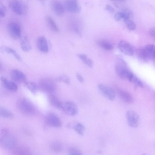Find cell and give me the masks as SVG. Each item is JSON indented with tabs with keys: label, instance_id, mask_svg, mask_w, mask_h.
<instances>
[{
	"label": "cell",
	"instance_id": "cell-35",
	"mask_svg": "<svg viewBox=\"0 0 155 155\" xmlns=\"http://www.w3.org/2000/svg\"><path fill=\"white\" fill-rule=\"evenodd\" d=\"M122 14L123 18L124 19L130 18L132 15V12L130 10L127 8H124L121 12Z\"/></svg>",
	"mask_w": 155,
	"mask_h": 155
},
{
	"label": "cell",
	"instance_id": "cell-11",
	"mask_svg": "<svg viewBox=\"0 0 155 155\" xmlns=\"http://www.w3.org/2000/svg\"><path fill=\"white\" fill-rule=\"evenodd\" d=\"M10 76L15 82L24 84L27 81L25 74L21 71L17 69H13L10 72Z\"/></svg>",
	"mask_w": 155,
	"mask_h": 155
},
{
	"label": "cell",
	"instance_id": "cell-29",
	"mask_svg": "<svg viewBox=\"0 0 155 155\" xmlns=\"http://www.w3.org/2000/svg\"><path fill=\"white\" fill-rule=\"evenodd\" d=\"M127 79L137 86L143 87V84L141 81L132 72L129 75Z\"/></svg>",
	"mask_w": 155,
	"mask_h": 155
},
{
	"label": "cell",
	"instance_id": "cell-15",
	"mask_svg": "<svg viewBox=\"0 0 155 155\" xmlns=\"http://www.w3.org/2000/svg\"><path fill=\"white\" fill-rule=\"evenodd\" d=\"M38 50L43 53H48L49 51L48 46L46 39L43 36H39L37 41Z\"/></svg>",
	"mask_w": 155,
	"mask_h": 155
},
{
	"label": "cell",
	"instance_id": "cell-26",
	"mask_svg": "<svg viewBox=\"0 0 155 155\" xmlns=\"http://www.w3.org/2000/svg\"><path fill=\"white\" fill-rule=\"evenodd\" d=\"M77 56L89 67H92L93 65V61L86 54H77Z\"/></svg>",
	"mask_w": 155,
	"mask_h": 155
},
{
	"label": "cell",
	"instance_id": "cell-17",
	"mask_svg": "<svg viewBox=\"0 0 155 155\" xmlns=\"http://www.w3.org/2000/svg\"><path fill=\"white\" fill-rule=\"evenodd\" d=\"M70 27L75 33L79 36L81 35V27L80 23L76 18L71 19L70 22Z\"/></svg>",
	"mask_w": 155,
	"mask_h": 155
},
{
	"label": "cell",
	"instance_id": "cell-12",
	"mask_svg": "<svg viewBox=\"0 0 155 155\" xmlns=\"http://www.w3.org/2000/svg\"><path fill=\"white\" fill-rule=\"evenodd\" d=\"M64 6L68 11L71 13H78L81 11V7L78 1L76 0L66 1Z\"/></svg>",
	"mask_w": 155,
	"mask_h": 155
},
{
	"label": "cell",
	"instance_id": "cell-28",
	"mask_svg": "<svg viewBox=\"0 0 155 155\" xmlns=\"http://www.w3.org/2000/svg\"><path fill=\"white\" fill-rule=\"evenodd\" d=\"M14 117L13 113L7 109L0 107V117L12 118Z\"/></svg>",
	"mask_w": 155,
	"mask_h": 155
},
{
	"label": "cell",
	"instance_id": "cell-38",
	"mask_svg": "<svg viewBox=\"0 0 155 155\" xmlns=\"http://www.w3.org/2000/svg\"><path fill=\"white\" fill-rule=\"evenodd\" d=\"M76 77L78 81L81 83H82L84 81V78L79 73H77Z\"/></svg>",
	"mask_w": 155,
	"mask_h": 155
},
{
	"label": "cell",
	"instance_id": "cell-43",
	"mask_svg": "<svg viewBox=\"0 0 155 155\" xmlns=\"http://www.w3.org/2000/svg\"><path fill=\"white\" fill-rule=\"evenodd\" d=\"M3 70V65L0 62V73L2 72Z\"/></svg>",
	"mask_w": 155,
	"mask_h": 155
},
{
	"label": "cell",
	"instance_id": "cell-30",
	"mask_svg": "<svg viewBox=\"0 0 155 155\" xmlns=\"http://www.w3.org/2000/svg\"><path fill=\"white\" fill-rule=\"evenodd\" d=\"M97 44L101 48L107 50H111L113 48L112 45L108 41L105 40H99L97 41Z\"/></svg>",
	"mask_w": 155,
	"mask_h": 155
},
{
	"label": "cell",
	"instance_id": "cell-7",
	"mask_svg": "<svg viewBox=\"0 0 155 155\" xmlns=\"http://www.w3.org/2000/svg\"><path fill=\"white\" fill-rule=\"evenodd\" d=\"M61 109L66 114L71 116L76 115L78 113L76 105L71 101L62 102Z\"/></svg>",
	"mask_w": 155,
	"mask_h": 155
},
{
	"label": "cell",
	"instance_id": "cell-19",
	"mask_svg": "<svg viewBox=\"0 0 155 155\" xmlns=\"http://www.w3.org/2000/svg\"><path fill=\"white\" fill-rule=\"evenodd\" d=\"M118 93L121 98L125 102L130 103L133 102V97L127 91L120 89L118 91Z\"/></svg>",
	"mask_w": 155,
	"mask_h": 155
},
{
	"label": "cell",
	"instance_id": "cell-42",
	"mask_svg": "<svg viewBox=\"0 0 155 155\" xmlns=\"http://www.w3.org/2000/svg\"><path fill=\"white\" fill-rule=\"evenodd\" d=\"M5 13L3 9L0 7V17H4L5 16Z\"/></svg>",
	"mask_w": 155,
	"mask_h": 155
},
{
	"label": "cell",
	"instance_id": "cell-24",
	"mask_svg": "<svg viewBox=\"0 0 155 155\" xmlns=\"http://www.w3.org/2000/svg\"><path fill=\"white\" fill-rule=\"evenodd\" d=\"M21 46L22 50L25 52H28L31 50V47L27 36H24L22 38L21 41Z\"/></svg>",
	"mask_w": 155,
	"mask_h": 155
},
{
	"label": "cell",
	"instance_id": "cell-23",
	"mask_svg": "<svg viewBox=\"0 0 155 155\" xmlns=\"http://www.w3.org/2000/svg\"><path fill=\"white\" fill-rule=\"evenodd\" d=\"M45 19L48 26L52 31L56 33L59 32V29L58 26L51 16L47 15Z\"/></svg>",
	"mask_w": 155,
	"mask_h": 155
},
{
	"label": "cell",
	"instance_id": "cell-3",
	"mask_svg": "<svg viewBox=\"0 0 155 155\" xmlns=\"http://www.w3.org/2000/svg\"><path fill=\"white\" fill-rule=\"evenodd\" d=\"M9 7L16 14L23 15L27 12V7L24 2L19 0L10 1L8 4Z\"/></svg>",
	"mask_w": 155,
	"mask_h": 155
},
{
	"label": "cell",
	"instance_id": "cell-9",
	"mask_svg": "<svg viewBox=\"0 0 155 155\" xmlns=\"http://www.w3.org/2000/svg\"><path fill=\"white\" fill-rule=\"evenodd\" d=\"M45 122L48 126L51 127H59L61 126V123L59 117L53 113L47 114L45 117Z\"/></svg>",
	"mask_w": 155,
	"mask_h": 155
},
{
	"label": "cell",
	"instance_id": "cell-36",
	"mask_svg": "<svg viewBox=\"0 0 155 155\" xmlns=\"http://www.w3.org/2000/svg\"><path fill=\"white\" fill-rule=\"evenodd\" d=\"M57 80L60 81H62L67 84H69L70 83V81L69 77L66 75H63L59 77L57 79Z\"/></svg>",
	"mask_w": 155,
	"mask_h": 155
},
{
	"label": "cell",
	"instance_id": "cell-10",
	"mask_svg": "<svg viewBox=\"0 0 155 155\" xmlns=\"http://www.w3.org/2000/svg\"><path fill=\"white\" fill-rule=\"evenodd\" d=\"M98 88L102 94L110 100H113L116 96L115 92L111 87L103 84L98 86Z\"/></svg>",
	"mask_w": 155,
	"mask_h": 155
},
{
	"label": "cell",
	"instance_id": "cell-21",
	"mask_svg": "<svg viewBox=\"0 0 155 155\" xmlns=\"http://www.w3.org/2000/svg\"><path fill=\"white\" fill-rule=\"evenodd\" d=\"M0 50L2 52H5L12 54L18 60L20 61L22 60L20 55L14 50L11 48L5 46H2L0 47Z\"/></svg>",
	"mask_w": 155,
	"mask_h": 155
},
{
	"label": "cell",
	"instance_id": "cell-4",
	"mask_svg": "<svg viewBox=\"0 0 155 155\" xmlns=\"http://www.w3.org/2000/svg\"><path fill=\"white\" fill-rule=\"evenodd\" d=\"M38 88L46 92L51 93L54 91L56 89V85L54 81L48 78L41 79L39 82Z\"/></svg>",
	"mask_w": 155,
	"mask_h": 155
},
{
	"label": "cell",
	"instance_id": "cell-13",
	"mask_svg": "<svg viewBox=\"0 0 155 155\" xmlns=\"http://www.w3.org/2000/svg\"><path fill=\"white\" fill-rule=\"evenodd\" d=\"M117 46L119 50L123 53L129 56H132L134 50L131 45L128 42L124 40L120 41Z\"/></svg>",
	"mask_w": 155,
	"mask_h": 155
},
{
	"label": "cell",
	"instance_id": "cell-41",
	"mask_svg": "<svg viewBox=\"0 0 155 155\" xmlns=\"http://www.w3.org/2000/svg\"><path fill=\"white\" fill-rule=\"evenodd\" d=\"M150 35L153 38H155V28H152L150 30Z\"/></svg>",
	"mask_w": 155,
	"mask_h": 155
},
{
	"label": "cell",
	"instance_id": "cell-34",
	"mask_svg": "<svg viewBox=\"0 0 155 155\" xmlns=\"http://www.w3.org/2000/svg\"><path fill=\"white\" fill-rule=\"evenodd\" d=\"M68 155H83L81 152L78 148L71 147L68 150Z\"/></svg>",
	"mask_w": 155,
	"mask_h": 155
},
{
	"label": "cell",
	"instance_id": "cell-14",
	"mask_svg": "<svg viewBox=\"0 0 155 155\" xmlns=\"http://www.w3.org/2000/svg\"><path fill=\"white\" fill-rule=\"evenodd\" d=\"M0 80L3 87L7 90L12 92L17 91L18 87L16 84L10 81L3 76H1Z\"/></svg>",
	"mask_w": 155,
	"mask_h": 155
},
{
	"label": "cell",
	"instance_id": "cell-18",
	"mask_svg": "<svg viewBox=\"0 0 155 155\" xmlns=\"http://www.w3.org/2000/svg\"><path fill=\"white\" fill-rule=\"evenodd\" d=\"M143 48L149 60H154L155 56L154 45L148 44L143 47Z\"/></svg>",
	"mask_w": 155,
	"mask_h": 155
},
{
	"label": "cell",
	"instance_id": "cell-37",
	"mask_svg": "<svg viewBox=\"0 0 155 155\" xmlns=\"http://www.w3.org/2000/svg\"><path fill=\"white\" fill-rule=\"evenodd\" d=\"M115 19L117 21H119L123 18L122 14L121 12H118L116 13L114 16Z\"/></svg>",
	"mask_w": 155,
	"mask_h": 155
},
{
	"label": "cell",
	"instance_id": "cell-16",
	"mask_svg": "<svg viewBox=\"0 0 155 155\" xmlns=\"http://www.w3.org/2000/svg\"><path fill=\"white\" fill-rule=\"evenodd\" d=\"M52 9L54 13L58 15H61L64 12L65 7L60 2L54 1L52 3Z\"/></svg>",
	"mask_w": 155,
	"mask_h": 155
},
{
	"label": "cell",
	"instance_id": "cell-40",
	"mask_svg": "<svg viewBox=\"0 0 155 155\" xmlns=\"http://www.w3.org/2000/svg\"><path fill=\"white\" fill-rule=\"evenodd\" d=\"M105 8L107 11L110 13H113L114 11V9L109 5H107Z\"/></svg>",
	"mask_w": 155,
	"mask_h": 155
},
{
	"label": "cell",
	"instance_id": "cell-31",
	"mask_svg": "<svg viewBox=\"0 0 155 155\" xmlns=\"http://www.w3.org/2000/svg\"><path fill=\"white\" fill-rule=\"evenodd\" d=\"M73 128L78 134L83 135L85 130V128L82 124L79 123H76L73 126Z\"/></svg>",
	"mask_w": 155,
	"mask_h": 155
},
{
	"label": "cell",
	"instance_id": "cell-5",
	"mask_svg": "<svg viewBox=\"0 0 155 155\" xmlns=\"http://www.w3.org/2000/svg\"><path fill=\"white\" fill-rule=\"evenodd\" d=\"M0 144L5 148L13 149L17 146V141L14 137L9 134L1 135L0 138Z\"/></svg>",
	"mask_w": 155,
	"mask_h": 155
},
{
	"label": "cell",
	"instance_id": "cell-27",
	"mask_svg": "<svg viewBox=\"0 0 155 155\" xmlns=\"http://www.w3.org/2000/svg\"><path fill=\"white\" fill-rule=\"evenodd\" d=\"M24 84L26 87L33 94L35 93L39 89L38 85L33 81H27Z\"/></svg>",
	"mask_w": 155,
	"mask_h": 155
},
{
	"label": "cell",
	"instance_id": "cell-20",
	"mask_svg": "<svg viewBox=\"0 0 155 155\" xmlns=\"http://www.w3.org/2000/svg\"><path fill=\"white\" fill-rule=\"evenodd\" d=\"M13 149L14 155H31L30 150L25 147L16 146Z\"/></svg>",
	"mask_w": 155,
	"mask_h": 155
},
{
	"label": "cell",
	"instance_id": "cell-2",
	"mask_svg": "<svg viewBox=\"0 0 155 155\" xmlns=\"http://www.w3.org/2000/svg\"><path fill=\"white\" fill-rule=\"evenodd\" d=\"M115 71L118 76L124 79H127L132 73L126 62L120 57L117 58L115 65Z\"/></svg>",
	"mask_w": 155,
	"mask_h": 155
},
{
	"label": "cell",
	"instance_id": "cell-32",
	"mask_svg": "<svg viewBox=\"0 0 155 155\" xmlns=\"http://www.w3.org/2000/svg\"><path fill=\"white\" fill-rule=\"evenodd\" d=\"M137 55L141 60L147 61L149 60L145 54L143 48L139 49L137 51Z\"/></svg>",
	"mask_w": 155,
	"mask_h": 155
},
{
	"label": "cell",
	"instance_id": "cell-8",
	"mask_svg": "<svg viewBox=\"0 0 155 155\" xmlns=\"http://www.w3.org/2000/svg\"><path fill=\"white\" fill-rule=\"evenodd\" d=\"M128 124L132 127H137L140 123V118L138 115L132 110L127 111L126 114Z\"/></svg>",
	"mask_w": 155,
	"mask_h": 155
},
{
	"label": "cell",
	"instance_id": "cell-1",
	"mask_svg": "<svg viewBox=\"0 0 155 155\" xmlns=\"http://www.w3.org/2000/svg\"><path fill=\"white\" fill-rule=\"evenodd\" d=\"M16 106L19 112L25 115L32 116L36 112V108L34 105L25 98H19L16 101Z\"/></svg>",
	"mask_w": 155,
	"mask_h": 155
},
{
	"label": "cell",
	"instance_id": "cell-6",
	"mask_svg": "<svg viewBox=\"0 0 155 155\" xmlns=\"http://www.w3.org/2000/svg\"><path fill=\"white\" fill-rule=\"evenodd\" d=\"M7 28L8 34L13 38L17 39L21 37V28L17 23L10 22L8 24Z\"/></svg>",
	"mask_w": 155,
	"mask_h": 155
},
{
	"label": "cell",
	"instance_id": "cell-25",
	"mask_svg": "<svg viewBox=\"0 0 155 155\" xmlns=\"http://www.w3.org/2000/svg\"><path fill=\"white\" fill-rule=\"evenodd\" d=\"M50 147L53 151L56 153L61 152L63 149L61 143L57 141L52 142L50 144Z\"/></svg>",
	"mask_w": 155,
	"mask_h": 155
},
{
	"label": "cell",
	"instance_id": "cell-39",
	"mask_svg": "<svg viewBox=\"0 0 155 155\" xmlns=\"http://www.w3.org/2000/svg\"><path fill=\"white\" fill-rule=\"evenodd\" d=\"M1 135H6L9 134V130L6 128L2 129L0 132Z\"/></svg>",
	"mask_w": 155,
	"mask_h": 155
},
{
	"label": "cell",
	"instance_id": "cell-33",
	"mask_svg": "<svg viewBox=\"0 0 155 155\" xmlns=\"http://www.w3.org/2000/svg\"><path fill=\"white\" fill-rule=\"evenodd\" d=\"M127 27L130 30H133L135 29L136 25L135 23L130 18H127L124 19Z\"/></svg>",
	"mask_w": 155,
	"mask_h": 155
},
{
	"label": "cell",
	"instance_id": "cell-22",
	"mask_svg": "<svg viewBox=\"0 0 155 155\" xmlns=\"http://www.w3.org/2000/svg\"><path fill=\"white\" fill-rule=\"evenodd\" d=\"M48 99L51 104L54 107L61 109L62 102L55 95L50 94L48 96Z\"/></svg>",
	"mask_w": 155,
	"mask_h": 155
}]
</instances>
